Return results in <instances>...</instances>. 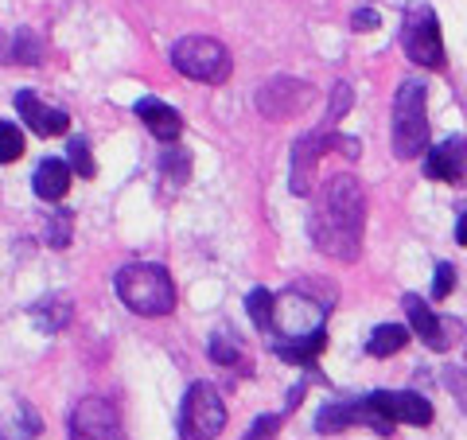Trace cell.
Segmentation results:
<instances>
[{
    "label": "cell",
    "mask_w": 467,
    "mask_h": 440,
    "mask_svg": "<svg viewBox=\"0 0 467 440\" xmlns=\"http://www.w3.org/2000/svg\"><path fill=\"white\" fill-rule=\"evenodd\" d=\"M362 218H367V195H362V183L355 175H331L324 195L312 207L308 230L312 242L324 249V254L339 257V261H355L362 249Z\"/></svg>",
    "instance_id": "1"
},
{
    "label": "cell",
    "mask_w": 467,
    "mask_h": 440,
    "mask_svg": "<svg viewBox=\"0 0 467 440\" xmlns=\"http://www.w3.org/2000/svg\"><path fill=\"white\" fill-rule=\"evenodd\" d=\"M113 288L121 304L137 316H171L175 308V285H171V273L164 266H152V261H129V266L117 269L113 277Z\"/></svg>",
    "instance_id": "2"
},
{
    "label": "cell",
    "mask_w": 467,
    "mask_h": 440,
    "mask_svg": "<svg viewBox=\"0 0 467 440\" xmlns=\"http://www.w3.org/2000/svg\"><path fill=\"white\" fill-rule=\"evenodd\" d=\"M425 98L429 90L420 79H405L398 86V98H393V152H398V160H413L429 144Z\"/></svg>",
    "instance_id": "3"
},
{
    "label": "cell",
    "mask_w": 467,
    "mask_h": 440,
    "mask_svg": "<svg viewBox=\"0 0 467 440\" xmlns=\"http://www.w3.org/2000/svg\"><path fill=\"white\" fill-rule=\"evenodd\" d=\"M171 67L192 82L218 86V82L230 79L234 58H230V51L223 47V43L211 39V36H183V39L171 43Z\"/></svg>",
    "instance_id": "4"
},
{
    "label": "cell",
    "mask_w": 467,
    "mask_h": 440,
    "mask_svg": "<svg viewBox=\"0 0 467 440\" xmlns=\"http://www.w3.org/2000/svg\"><path fill=\"white\" fill-rule=\"evenodd\" d=\"M401 47L409 55V63L441 70L444 67V39H441V24H436V12L425 0L405 8L401 16Z\"/></svg>",
    "instance_id": "5"
},
{
    "label": "cell",
    "mask_w": 467,
    "mask_h": 440,
    "mask_svg": "<svg viewBox=\"0 0 467 440\" xmlns=\"http://www.w3.org/2000/svg\"><path fill=\"white\" fill-rule=\"evenodd\" d=\"M226 429V405L218 390L207 382H195L183 393L180 405V440H214Z\"/></svg>",
    "instance_id": "6"
},
{
    "label": "cell",
    "mask_w": 467,
    "mask_h": 440,
    "mask_svg": "<svg viewBox=\"0 0 467 440\" xmlns=\"http://www.w3.org/2000/svg\"><path fill=\"white\" fill-rule=\"evenodd\" d=\"M273 328H276V340H308L316 331H327L324 328V308L316 300H308L304 292L288 288L276 297V316H273Z\"/></svg>",
    "instance_id": "7"
},
{
    "label": "cell",
    "mask_w": 467,
    "mask_h": 440,
    "mask_svg": "<svg viewBox=\"0 0 467 440\" xmlns=\"http://www.w3.org/2000/svg\"><path fill=\"white\" fill-rule=\"evenodd\" d=\"M316 101V90L304 79H269L257 90V110L269 121H292L296 113H304Z\"/></svg>",
    "instance_id": "8"
},
{
    "label": "cell",
    "mask_w": 467,
    "mask_h": 440,
    "mask_svg": "<svg viewBox=\"0 0 467 440\" xmlns=\"http://www.w3.org/2000/svg\"><path fill=\"white\" fill-rule=\"evenodd\" d=\"M70 440H125L121 414L106 398H82L70 409Z\"/></svg>",
    "instance_id": "9"
},
{
    "label": "cell",
    "mask_w": 467,
    "mask_h": 440,
    "mask_svg": "<svg viewBox=\"0 0 467 440\" xmlns=\"http://www.w3.org/2000/svg\"><path fill=\"white\" fill-rule=\"evenodd\" d=\"M370 405L393 424H432V402L420 398L417 390H374L367 393Z\"/></svg>",
    "instance_id": "10"
},
{
    "label": "cell",
    "mask_w": 467,
    "mask_h": 440,
    "mask_svg": "<svg viewBox=\"0 0 467 440\" xmlns=\"http://www.w3.org/2000/svg\"><path fill=\"white\" fill-rule=\"evenodd\" d=\"M327 149H335V133H308L292 144V195H312V183H316V168H319V156Z\"/></svg>",
    "instance_id": "11"
},
{
    "label": "cell",
    "mask_w": 467,
    "mask_h": 440,
    "mask_svg": "<svg viewBox=\"0 0 467 440\" xmlns=\"http://www.w3.org/2000/svg\"><path fill=\"white\" fill-rule=\"evenodd\" d=\"M401 304H405L409 328H413V331H417L420 340H425L432 351H448V335H451V340L460 335V324H451V320H441V316H436L425 300L413 297V292H409V297H405Z\"/></svg>",
    "instance_id": "12"
},
{
    "label": "cell",
    "mask_w": 467,
    "mask_h": 440,
    "mask_svg": "<svg viewBox=\"0 0 467 440\" xmlns=\"http://www.w3.org/2000/svg\"><path fill=\"white\" fill-rule=\"evenodd\" d=\"M425 175L441 183H467V141L448 137L425 156Z\"/></svg>",
    "instance_id": "13"
},
{
    "label": "cell",
    "mask_w": 467,
    "mask_h": 440,
    "mask_svg": "<svg viewBox=\"0 0 467 440\" xmlns=\"http://www.w3.org/2000/svg\"><path fill=\"white\" fill-rule=\"evenodd\" d=\"M12 101H16V110H20V117H24V125L32 129V133H39V137H63L67 129H70V117H67L63 110L47 106V101L36 98L32 90H20Z\"/></svg>",
    "instance_id": "14"
},
{
    "label": "cell",
    "mask_w": 467,
    "mask_h": 440,
    "mask_svg": "<svg viewBox=\"0 0 467 440\" xmlns=\"http://www.w3.org/2000/svg\"><path fill=\"white\" fill-rule=\"evenodd\" d=\"M137 117L152 129V137L168 141V144H175V141H180V133H183V117L175 113L168 101H160V98H140L137 101Z\"/></svg>",
    "instance_id": "15"
},
{
    "label": "cell",
    "mask_w": 467,
    "mask_h": 440,
    "mask_svg": "<svg viewBox=\"0 0 467 440\" xmlns=\"http://www.w3.org/2000/svg\"><path fill=\"white\" fill-rule=\"evenodd\" d=\"M32 192H36L43 203H58V199L70 192V164L47 156V160H43V164L36 168V175H32Z\"/></svg>",
    "instance_id": "16"
},
{
    "label": "cell",
    "mask_w": 467,
    "mask_h": 440,
    "mask_svg": "<svg viewBox=\"0 0 467 440\" xmlns=\"http://www.w3.org/2000/svg\"><path fill=\"white\" fill-rule=\"evenodd\" d=\"M324 347H327V331H316V335H308V340H273L276 359L296 362V366H312Z\"/></svg>",
    "instance_id": "17"
},
{
    "label": "cell",
    "mask_w": 467,
    "mask_h": 440,
    "mask_svg": "<svg viewBox=\"0 0 467 440\" xmlns=\"http://www.w3.org/2000/svg\"><path fill=\"white\" fill-rule=\"evenodd\" d=\"M8 58L16 67H39L43 63V39L32 27H20V32L8 36Z\"/></svg>",
    "instance_id": "18"
},
{
    "label": "cell",
    "mask_w": 467,
    "mask_h": 440,
    "mask_svg": "<svg viewBox=\"0 0 467 440\" xmlns=\"http://www.w3.org/2000/svg\"><path fill=\"white\" fill-rule=\"evenodd\" d=\"M405 343H409V331L401 324H378L367 340V351L374 359H389V355H398Z\"/></svg>",
    "instance_id": "19"
},
{
    "label": "cell",
    "mask_w": 467,
    "mask_h": 440,
    "mask_svg": "<svg viewBox=\"0 0 467 440\" xmlns=\"http://www.w3.org/2000/svg\"><path fill=\"white\" fill-rule=\"evenodd\" d=\"M350 424H358V402H335L319 409L316 433H343Z\"/></svg>",
    "instance_id": "20"
},
{
    "label": "cell",
    "mask_w": 467,
    "mask_h": 440,
    "mask_svg": "<svg viewBox=\"0 0 467 440\" xmlns=\"http://www.w3.org/2000/svg\"><path fill=\"white\" fill-rule=\"evenodd\" d=\"M207 355H211L218 366H234V362L242 359V335L234 331V328H218V331L211 335Z\"/></svg>",
    "instance_id": "21"
},
{
    "label": "cell",
    "mask_w": 467,
    "mask_h": 440,
    "mask_svg": "<svg viewBox=\"0 0 467 440\" xmlns=\"http://www.w3.org/2000/svg\"><path fill=\"white\" fill-rule=\"evenodd\" d=\"M245 312H250L254 328L269 331L273 328V316H276V297H273L269 288H254L250 297H245Z\"/></svg>",
    "instance_id": "22"
},
{
    "label": "cell",
    "mask_w": 467,
    "mask_h": 440,
    "mask_svg": "<svg viewBox=\"0 0 467 440\" xmlns=\"http://www.w3.org/2000/svg\"><path fill=\"white\" fill-rule=\"evenodd\" d=\"M160 175H164L168 187H183L187 175H192V156H187L183 149H168L164 156H160Z\"/></svg>",
    "instance_id": "23"
},
{
    "label": "cell",
    "mask_w": 467,
    "mask_h": 440,
    "mask_svg": "<svg viewBox=\"0 0 467 440\" xmlns=\"http://www.w3.org/2000/svg\"><path fill=\"white\" fill-rule=\"evenodd\" d=\"M36 324H39L43 331H63V328L70 324V300L51 297L47 304H39V308H36Z\"/></svg>",
    "instance_id": "24"
},
{
    "label": "cell",
    "mask_w": 467,
    "mask_h": 440,
    "mask_svg": "<svg viewBox=\"0 0 467 440\" xmlns=\"http://www.w3.org/2000/svg\"><path fill=\"white\" fill-rule=\"evenodd\" d=\"M39 433V414L32 405H16L12 409V429H0L5 440H36Z\"/></svg>",
    "instance_id": "25"
},
{
    "label": "cell",
    "mask_w": 467,
    "mask_h": 440,
    "mask_svg": "<svg viewBox=\"0 0 467 440\" xmlns=\"http://www.w3.org/2000/svg\"><path fill=\"white\" fill-rule=\"evenodd\" d=\"M70 223H75V215H70V211H55L47 218V226H43V238H47V246L67 249L70 246Z\"/></svg>",
    "instance_id": "26"
},
{
    "label": "cell",
    "mask_w": 467,
    "mask_h": 440,
    "mask_svg": "<svg viewBox=\"0 0 467 440\" xmlns=\"http://www.w3.org/2000/svg\"><path fill=\"white\" fill-rule=\"evenodd\" d=\"M24 156V133L12 121H0V164H16Z\"/></svg>",
    "instance_id": "27"
},
{
    "label": "cell",
    "mask_w": 467,
    "mask_h": 440,
    "mask_svg": "<svg viewBox=\"0 0 467 440\" xmlns=\"http://www.w3.org/2000/svg\"><path fill=\"white\" fill-rule=\"evenodd\" d=\"M70 172H78L82 180H94L98 168L90 160V144H86L82 137H70Z\"/></svg>",
    "instance_id": "28"
},
{
    "label": "cell",
    "mask_w": 467,
    "mask_h": 440,
    "mask_svg": "<svg viewBox=\"0 0 467 440\" xmlns=\"http://www.w3.org/2000/svg\"><path fill=\"white\" fill-rule=\"evenodd\" d=\"M281 424H285V417H281V414L257 417V421L250 424V433H245L242 440H276V433H281Z\"/></svg>",
    "instance_id": "29"
},
{
    "label": "cell",
    "mask_w": 467,
    "mask_h": 440,
    "mask_svg": "<svg viewBox=\"0 0 467 440\" xmlns=\"http://www.w3.org/2000/svg\"><path fill=\"white\" fill-rule=\"evenodd\" d=\"M451 288H456V269H451V261H441L432 277V300H448Z\"/></svg>",
    "instance_id": "30"
},
{
    "label": "cell",
    "mask_w": 467,
    "mask_h": 440,
    "mask_svg": "<svg viewBox=\"0 0 467 440\" xmlns=\"http://www.w3.org/2000/svg\"><path fill=\"white\" fill-rule=\"evenodd\" d=\"M347 110H350V86L339 82V86H335V106H331V113L324 117V125H319V129H324V133H335V121H339Z\"/></svg>",
    "instance_id": "31"
},
{
    "label": "cell",
    "mask_w": 467,
    "mask_h": 440,
    "mask_svg": "<svg viewBox=\"0 0 467 440\" xmlns=\"http://www.w3.org/2000/svg\"><path fill=\"white\" fill-rule=\"evenodd\" d=\"M350 27H355V32H374V27H378V12L374 8H358L355 16H350Z\"/></svg>",
    "instance_id": "32"
},
{
    "label": "cell",
    "mask_w": 467,
    "mask_h": 440,
    "mask_svg": "<svg viewBox=\"0 0 467 440\" xmlns=\"http://www.w3.org/2000/svg\"><path fill=\"white\" fill-rule=\"evenodd\" d=\"M456 242L467 246V215H460V223H456Z\"/></svg>",
    "instance_id": "33"
},
{
    "label": "cell",
    "mask_w": 467,
    "mask_h": 440,
    "mask_svg": "<svg viewBox=\"0 0 467 440\" xmlns=\"http://www.w3.org/2000/svg\"><path fill=\"white\" fill-rule=\"evenodd\" d=\"M463 359H467V351H463Z\"/></svg>",
    "instance_id": "34"
}]
</instances>
